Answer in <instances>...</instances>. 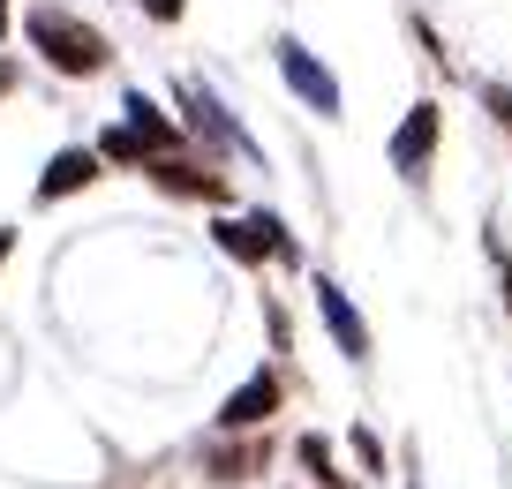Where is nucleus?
Instances as JSON below:
<instances>
[{
    "label": "nucleus",
    "mask_w": 512,
    "mask_h": 489,
    "mask_svg": "<svg viewBox=\"0 0 512 489\" xmlns=\"http://www.w3.org/2000/svg\"><path fill=\"white\" fill-rule=\"evenodd\" d=\"M317 316H324V332L339 339V354H347V362H362V354H369V332H362V316H354V301L339 294L332 279L317 286Z\"/></svg>",
    "instance_id": "39448f33"
},
{
    "label": "nucleus",
    "mask_w": 512,
    "mask_h": 489,
    "mask_svg": "<svg viewBox=\"0 0 512 489\" xmlns=\"http://www.w3.org/2000/svg\"><path fill=\"white\" fill-rule=\"evenodd\" d=\"M23 31H31V46L46 53L61 76H98V68H106V38H98L91 23L61 16V8H31V23H23Z\"/></svg>",
    "instance_id": "f257e3e1"
},
{
    "label": "nucleus",
    "mask_w": 512,
    "mask_h": 489,
    "mask_svg": "<svg viewBox=\"0 0 512 489\" xmlns=\"http://www.w3.org/2000/svg\"><path fill=\"white\" fill-rule=\"evenodd\" d=\"M121 113H128V128H136V136H144L151 151H174V128L159 121V106H151L144 91H128V106H121Z\"/></svg>",
    "instance_id": "1a4fd4ad"
},
{
    "label": "nucleus",
    "mask_w": 512,
    "mask_h": 489,
    "mask_svg": "<svg viewBox=\"0 0 512 489\" xmlns=\"http://www.w3.org/2000/svg\"><path fill=\"white\" fill-rule=\"evenodd\" d=\"M211 234H219V249L234 256V264H264V256H294V249H287V234H279V219H219Z\"/></svg>",
    "instance_id": "20e7f679"
},
{
    "label": "nucleus",
    "mask_w": 512,
    "mask_h": 489,
    "mask_svg": "<svg viewBox=\"0 0 512 489\" xmlns=\"http://www.w3.org/2000/svg\"><path fill=\"white\" fill-rule=\"evenodd\" d=\"M0 38H8V0H0Z\"/></svg>",
    "instance_id": "2eb2a0df"
},
{
    "label": "nucleus",
    "mask_w": 512,
    "mask_h": 489,
    "mask_svg": "<svg viewBox=\"0 0 512 489\" xmlns=\"http://www.w3.org/2000/svg\"><path fill=\"white\" fill-rule=\"evenodd\" d=\"M302 467H309V474H324V482H332V444H324V437H302Z\"/></svg>",
    "instance_id": "f8f14e48"
},
{
    "label": "nucleus",
    "mask_w": 512,
    "mask_h": 489,
    "mask_svg": "<svg viewBox=\"0 0 512 489\" xmlns=\"http://www.w3.org/2000/svg\"><path fill=\"white\" fill-rule=\"evenodd\" d=\"M272 53H279V76L294 83V98H302L309 113H324V121H339V83H332V68H324L302 38H279Z\"/></svg>",
    "instance_id": "f03ea898"
},
{
    "label": "nucleus",
    "mask_w": 512,
    "mask_h": 489,
    "mask_svg": "<svg viewBox=\"0 0 512 489\" xmlns=\"http://www.w3.org/2000/svg\"><path fill=\"white\" fill-rule=\"evenodd\" d=\"M144 8H151L159 23H174V16H181V0H144Z\"/></svg>",
    "instance_id": "4468645a"
},
{
    "label": "nucleus",
    "mask_w": 512,
    "mask_h": 489,
    "mask_svg": "<svg viewBox=\"0 0 512 489\" xmlns=\"http://www.w3.org/2000/svg\"><path fill=\"white\" fill-rule=\"evenodd\" d=\"M98 158H121V166H136V158H151V143L136 136V128H106V143H98Z\"/></svg>",
    "instance_id": "9b49d317"
},
{
    "label": "nucleus",
    "mask_w": 512,
    "mask_h": 489,
    "mask_svg": "<svg viewBox=\"0 0 512 489\" xmlns=\"http://www.w3.org/2000/svg\"><path fill=\"white\" fill-rule=\"evenodd\" d=\"M256 467H264V452H256V444H234V452L211 459V474H219V482H249Z\"/></svg>",
    "instance_id": "9d476101"
},
{
    "label": "nucleus",
    "mask_w": 512,
    "mask_h": 489,
    "mask_svg": "<svg viewBox=\"0 0 512 489\" xmlns=\"http://www.w3.org/2000/svg\"><path fill=\"white\" fill-rule=\"evenodd\" d=\"M272 407H279V377H249V384L219 407V422H226V429H256Z\"/></svg>",
    "instance_id": "0eeeda50"
},
{
    "label": "nucleus",
    "mask_w": 512,
    "mask_h": 489,
    "mask_svg": "<svg viewBox=\"0 0 512 489\" xmlns=\"http://www.w3.org/2000/svg\"><path fill=\"white\" fill-rule=\"evenodd\" d=\"M159 181H166V189H174V196H204V204H219V174H196V166H181V158H159Z\"/></svg>",
    "instance_id": "6e6552de"
},
{
    "label": "nucleus",
    "mask_w": 512,
    "mask_h": 489,
    "mask_svg": "<svg viewBox=\"0 0 512 489\" xmlns=\"http://www.w3.org/2000/svg\"><path fill=\"white\" fill-rule=\"evenodd\" d=\"M437 136H445V113L422 98V106H407V121H400V136H392V166H400L407 181H422L430 174V158H437Z\"/></svg>",
    "instance_id": "7ed1b4c3"
},
{
    "label": "nucleus",
    "mask_w": 512,
    "mask_h": 489,
    "mask_svg": "<svg viewBox=\"0 0 512 489\" xmlns=\"http://www.w3.org/2000/svg\"><path fill=\"white\" fill-rule=\"evenodd\" d=\"M0 91H8V68H0Z\"/></svg>",
    "instance_id": "f3484780"
},
{
    "label": "nucleus",
    "mask_w": 512,
    "mask_h": 489,
    "mask_svg": "<svg viewBox=\"0 0 512 489\" xmlns=\"http://www.w3.org/2000/svg\"><path fill=\"white\" fill-rule=\"evenodd\" d=\"M490 113H497V121L512 128V91H490Z\"/></svg>",
    "instance_id": "ddd939ff"
},
{
    "label": "nucleus",
    "mask_w": 512,
    "mask_h": 489,
    "mask_svg": "<svg viewBox=\"0 0 512 489\" xmlns=\"http://www.w3.org/2000/svg\"><path fill=\"white\" fill-rule=\"evenodd\" d=\"M98 181V151H53V166L38 174V196H76V189H91Z\"/></svg>",
    "instance_id": "423d86ee"
},
{
    "label": "nucleus",
    "mask_w": 512,
    "mask_h": 489,
    "mask_svg": "<svg viewBox=\"0 0 512 489\" xmlns=\"http://www.w3.org/2000/svg\"><path fill=\"white\" fill-rule=\"evenodd\" d=\"M0 256H8V226H0Z\"/></svg>",
    "instance_id": "dca6fc26"
}]
</instances>
